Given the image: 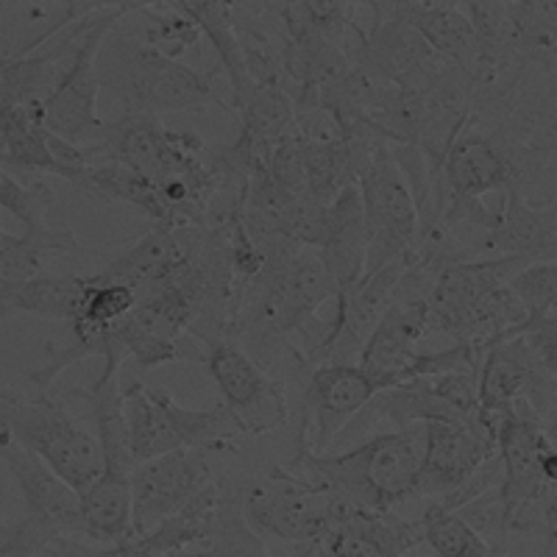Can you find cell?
<instances>
[{
  "label": "cell",
  "mask_w": 557,
  "mask_h": 557,
  "mask_svg": "<svg viewBox=\"0 0 557 557\" xmlns=\"http://www.w3.org/2000/svg\"><path fill=\"white\" fill-rule=\"evenodd\" d=\"M557 376L544 371L532 357L524 337L513 335L487 348L476 371V401L480 412L502 418L519 399L535 410L546 430H555V387Z\"/></svg>",
  "instance_id": "7c38bea8"
},
{
  "label": "cell",
  "mask_w": 557,
  "mask_h": 557,
  "mask_svg": "<svg viewBox=\"0 0 557 557\" xmlns=\"http://www.w3.org/2000/svg\"><path fill=\"white\" fill-rule=\"evenodd\" d=\"M73 257V253H92L70 228L37 226L26 228V235H3L0 240V301L20 285L48 273L57 257Z\"/></svg>",
  "instance_id": "4316f807"
},
{
  "label": "cell",
  "mask_w": 557,
  "mask_h": 557,
  "mask_svg": "<svg viewBox=\"0 0 557 557\" xmlns=\"http://www.w3.org/2000/svg\"><path fill=\"white\" fill-rule=\"evenodd\" d=\"M418 521H421V541L435 557H510V549L487 544L469 521L432 502Z\"/></svg>",
  "instance_id": "1f68e13d"
},
{
  "label": "cell",
  "mask_w": 557,
  "mask_h": 557,
  "mask_svg": "<svg viewBox=\"0 0 557 557\" xmlns=\"http://www.w3.org/2000/svg\"><path fill=\"white\" fill-rule=\"evenodd\" d=\"M0 240H3V232H0Z\"/></svg>",
  "instance_id": "7bdbcfd3"
},
{
  "label": "cell",
  "mask_w": 557,
  "mask_h": 557,
  "mask_svg": "<svg viewBox=\"0 0 557 557\" xmlns=\"http://www.w3.org/2000/svg\"><path fill=\"white\" fill-rule=\"evenodd\" d=\"M482 253L521 257L527 262H555L557 207L555 201L532 203L524 193L507 190L496 209L494 228L485 235Z\"/></svg>",
  "instance_id": "44dd1931"
},
{
  "label": "cell",
  "mask_w": 557,
  "mask_h": 557,
  "mask_svg": "<svg viewBox=\"0 0 557 557\" xmlns=\"http://www.w3.org/2000/svg\"><path fill=\"white\" fill-rule=\"evenodd\" d=\"M84 148L89 165H121L159 182L203 165L207 143L187 128H168L162 117L123 112L103 123L96 139Z\"/></svg>",
  "instance_id": "52a82bcc"
},
{
  "label": "cell",
  "mask_w": 557,
  "mask_h": 557,
  "mask_svg": "<svg viewBox=\"0 0 557 557\" xmlns=\"http://www.w3.org/2000/svg\"><path fill=\"white\" fill-rule=\"evenodd\" d=\"M421 544V521L348 505L315 546L323 557H407Z\"/></svg>",
  "instance_id": "7402d4cb"
},
{
  "label": "cell",
  "mask_w": 557,
  "mask_h": 557,
  "mask_svg": "<svg viewBox=\"0 0 557 557\" xmlns=\"http://www.w3.org/2000/svg\"><path fill=\"white\" fill-rule=\"evenodd\" d=\"M0 430L76 491L78 496L101 476L103 457L98 437L48 393L20 396L0 391Z\"/></svg>",
  "instance_id": "277c9868"
},
{
  "label": "cell",
  "mask_w": 557,
  "mask_h": 557,
  "mask_svg": "<svg viewBox=\"0 0 557 557\" xmlns=\"http://www.w3.org/2000/svg\"><path fill=\"white\" fill-rule=\"evenodd\" d=\"M207 226H153L146 237H139L132 248L117 253L96 276L112 285H126L132 290L151 285L168 276L173 268L187 262L198 251Z\"/></svg>",
  "instance_id": "603a6c76"
},
{
  "label": "cell",
  "mask_w": 557,
  "mask_h": 557,
  "mask_svg": "<svg viewBox=\"0 0 557 557\" xmlns=\"http://www.w3.org/2000/svg\"><path fill=\"white\" fill-rule=\"evenodd\" d=\"M42 555L48 557H114V546L92 544L82 541L78 535H59L51 544L45 546Z\"/></svg>",
  "instance_id": "74e56055"
},
{
  "label": "cell",
  "mask_w": 557,
  "mask_h": 557,
  "mask_svg": "<svg viewBox=\"0 0 557 557\" xmlns=\"http://www.w3.org/2000/svg\"><path fill=\"white\" fill-rule=\"evenodd\" d=\"M371 418L391 421L393 426L430 424V421H451V424H469L480 418V401H476V376L474 374H437L418 376V380L401 382L396 387L376 393L368 401Z\"/></svg>",
  "instance_id": "5bb4252c"
},
{
  "label": "cell",
  "mask_w": 557,
  "mask_h": 557,
  "mask_svg": "<svg viewBox=\"0 0 557 557\" xmlns=\"http://www.w3.org/2000/svg\"><path fill=\"white\" fill-rule=\"evenodd\" d=\"M87 165L82 146L64 143L45 128L42 101L0 109V168L9 173H51L73 182Z\"/></svg>",
  "instance_id": "e0dca14e"
},
{
  "label": "cell",
  "mask_w": 557,
  "mask_h": 557,
  "mask_svg": "<svg viewBox=\"0 0 557 557\" xmlns=\"http://www.w3.org/2000/svg\"><path fill=\"white\" fill-rule=\"evenodd\" d=\"M73 187L89 198L107 203H126V207L139 209L143 215L151 218L153 226H173L171 212L159 196L157 184L139 173L126 171L121 165H87L76 178Z\"/></svg>",
  "instance_id": "f546056e"
},
{
  "label": "cell",
  "mask_w": 557,
  "mask_h": 557,
  "mask_svg": "<svg viewBox=\"0 0 557 557\" xmlns=\"http://www.w3.org/2000/svg\"><path fill=\"white\" fill-rule=\"evenodd\" d=\"M235 496L248 530L265 544H321L348 507L326 485L282 466L265 476H253Z\"/></svg>",
  "instance_id": "5b68a950"
},
{
  "label": "cell",
  "mask_w": 557,
  "mask_h": 557,
  "mask_svg": "<svg viewBox=\"0 0 557 557\" xmlns=\"http://www.w3.org/2000/svg\"><path fill=\"white\" fill-rule=\"evenodd\" d=\"M209 482H215L212 451L182 449L137 462L128 476L134 539L182 510Z\"/></svg>",
  "instance_id": "4fadbf2b"
},
{
  "label": "cell",
  "mask_w": 557,
  "mask_h": 557,
  "mask_svg": "<svg viewBox=\"0 0 557 557\" xmlns=\"http://www.w3.org/2000/svg\"><path fill=\"white\" fill-rule=\"evenodd\" d=\"M98 87L121 101L123 112L162 117L168 112H207L221 103L212 76L126 34L121 23L96 53Z\"/></svg>",
  "instance_id": "6da1fadb"
},
{
  "label": "cell",
  "mask_w": 557,
  "mask_h": 557,
  "mask_svg": "<svg viewBox=\"0 0 557 557\" xmlns=\"http://www.w3.org/2000/svg\"><path fill=\"white\" fill-rule=\"evenodd\" d=\"M507 290L513 293L516 301L524 310L527 321L555 315L557 305V268L555 262H532L521 268L510 282Z\"/></svg>",
  "instance_id": "836d02e7"
},
{
  "label": "cell",
  "mask_w": 557,
  "mask_h": 557,
  "mask_svg": "<svg viewBox=\"0 0 557 557\" xmlns=\"http://www.w3.org/2000/svg\"><path fill=\"white\" fill-rule=\"evenodd\" d=\"M178 12H184L187 17L196 23V28L201 32V37H207L212 42L218 53V62L221 70H226L228 76V107L243 109L246 101L251 98L253 84L248 78L246 62H243L240 42H237L235 26H232V12H228V3H212V0H182L176 3Z\"/></svg>",
  "instance_id": "f1b7e54d"
},
{
  "label": "cell",
  "mask_w": 557,
  "mask_h": 557,
  "mask_svg": "<svg viewBox=\"0 0 557 557\" xmlns=\"http://www.w3.org/2000/svg\"><path fill=\"white\" fill-rule=\"evenodd\" d=\"M128 476L132 474L101 471V476L78 496L82 499V535L92 544L121 546L134 539Z\"/></svg>",
  "instance_id": "83f0119b"
},
{
  "label": "cell",
  "mask_w": 557,
  "mask_h": 557,
  "mask_svg": "<svg viewBox=\"0 0 557 557\" xmlns=\"http://www.w3.org/2000/svg\"><path fill=\"white\" fill-rule=\"evenodd\" d=\"M203 362L221 391L223 407L237 430L260 437L287 424V391L235 341H218L203 348Z\"/></svg>",
  "instance_id": "30bf717a"
},
{
  "label": "cell",
  "mask_w": 557,
  "mask_h": 557,
  "mask_svg": "<svg viewBox=\"0 0 557 557\" xmlns=\"http://www.w3.org/2000/svg\"><path fill=\"white\" fill-rule=\"evenodd\" d=\"M278 557H323V555L315 544H310V546H296L293 552H285V555H278Z\"/></svg>",
  "instance_id": "ab89813d"
},
{
  "label": "cell",
  "mask_w": 557,
  "mask_h": 557,
  "mask_svg": "<svg viewBox=\"0 0 557 557\" xmlns=\"http://www.w3.org/2000/svg\"><path fill=\"white\" fill-rule=\"evenodd\" d=\"M496 424L499 418L485 416L469 424L430 421L421 424V469H418L416 499L426 496L432 505L455 510L457 499L471 476L496 457Z\"/></svg>",
  "instance_id": "9c48e42d"
},
{
  "label": "cell",
  "mask_w": 557,
  "mask_h": 557,
  "mask_svg": "<svg viewBox=\"0 0 557 557\" xmlns=\"http://www.w3.org/2000/svg\"><path fill=\"white\" fill-rule=\"evenodd\" d=\"M407 557H435V555H432V552H430V549H426V546H424V544H421V546H418V549H412V552H410V555H407Z\"/></svg>",
  "instance_id": "b9f144b4"
},
{
  "label": "cell",
  "mask_w": 557,
  "mask_h": 557,
  "mask_svg": "<svg viewBox=\"0 0 557 557\" xmlns=\"http://www.w3.org/2000/svg\"><path fill=\"white\" fill-rule=\"evenodd\" d=\"M287 469L312 476L357 510L393 513L401 502L416 499L421 424L368 437L343 455L296 451Z\"/></svg>",
  "instance_id": "7a4b0ae2"
},
{
  "label": "cell",
  "mask_w": 557,
  "mask_h": 557,
  "mask_svg": "<svg viewBox=\"0 0 557 557\" xmlns=\"http://www.w3.org/2000/svg\"><path fill=\"white\" fill-rule=\"evenodd\" d=\"M121 399L134 462L182 449H203L212 455L232 451L243 435L223 405L187 410L171 393L146 385L143 380H128L121 385Z\"/></svg>",
  "instance_id": "3957f363"
},
{
  "label": "cell",
  "mask_w": 557,
  "mask_h": 557,
  "mask_svg": "<svg viewBox=\"0 0 557 557\" xmlns=\"http://www.w3.org/2000/svg\"><path fill=\"white\" fill-rule=\"evenodd\" d=\"M209 546L215 549L218 557H278L268 549L265 541H260L248 530L237 496L226 494V491H223L221 516H218L215 535H212Z\"/></svg>",
  "instance_id": "e575fe53"
},
{
  "label": "cell",
  "mask_w": 557,
  "mask_h": 557,
  "mask_svg": "<svg viewBox=\"0 0 557 557\" xmlns=\"http://www.w3.org/2000/svg\"><path fill=\"white\" fill-rule=\"evenodd\" d=\"M53 203V190L45 182L23 184L7 168H0V209L17 218L26 228L48 223V209Z\"/></svg>",
  "instance_id": "d590c367"
},
{
  "label": "cell",
  "mask_w": 557,
  "mask_h": 557,
  "mask_svg": "<svg viewBox=\"0 0 557 557\" xmlns=\"http://www.w3.org/2000/svg\"><path fill=\"white\" fill-rule=\"evenodd\" d=\"M432 335L435 332L426 298H393V305L362 346L357 366L374 376L382 391L410 382V368L421 355L418 346Z\"/></svg>",
  "instance_id": "ac0fdd59"
},
{
  "label": "cell",
  "mask_w": 557,
  "mask_h": 557,
  "mask_svg": "<svg viewBox=\"0 0 557 557\" xmlns=\"http://www.w3.org/2000/svg\"><path fill=\"white\" fill-rule=\"evenodd\" d=\"M265 176L271 178L273 187L278 193H285L293 201H301L307 198V176H305V157H301V146L298 139L287 137L276 146V151L271 153L265 168Z\"/></svg>",
  "instance_id": "8d00e7d4"
},
{
  "label": "cell",
  "mask_w": 557,
  "mask_h": 557,
  "mask_svg": "<svg viewBox=\"0 0 557 557\" xmlns=\"http://www.w3.org/2000/svg\"><path fill=\"white\" fill-rule=\"evenodd\" d=\"M318 257L335 282L337 293L355 285L366 273V223H362V201L357 184L343 187L326 203V223H323Z\"/></svg>",
  "instance_id": "484cf974"
},
{
  "label": "cell",
  "mask_w": 557,
  "mask_h": 557,
  "mask_svg": "<svg viewBox=\"0 0 557 557\" xmlns=\"http://www.w3.org/2000/svg\"><path fill=\"white\" fill-rule=\"evenodd\" d=\"M380 7L385 14L416 28L441 62L455 64L471 76L476 57H480V42H476V34L466 14L460 12V3H437V0L421 3L416 0V3H380Z\"/></svg>",
  "instance_id": "cb8c5ba5"
},
{
  "label": "cell",
  "mask_w": 557,
  "mask_h": 557,
  "mask_svg": "<svg viewBox=\"0 0 557 557\" xmlns=\"http://www.w3.org/2000/svg\"><path fill=\"white\" fill-rule=\"evenodd\" d=\"M137 9V3H101L92 17L78 32L76 45L64 62L62 76L53 84L51 96L42 101L45 128L73 146H89L101 132L103 121L98 117V78L96 53L103 37L112 32L123 17Z\"/></svg>",
  "instance_id": "8992f818"
},
{
  "label": "cell",
  "mask_w": 557,
  "mask_h": 557,
  "mask_svg": "<svg viewBox=\"0 0 557 557\" xmlns=\"http://www.w3.org/2000/svg\"><path fill=\"white\" fill-rule=\"evenodd\" d=\"M159 557H218V555L212 546L203 544V546H187V549L168 552V555H159Z\"/></svg>",
  "instance_id": "f35d334b"
},
{
  "label": "cell",
  "mask_w": 557,
  "mask_h": 557,
  "mask_svg": "<svg viewBox=\"0 0 557 557\" xmlns=\"http://www.w3.org/2000/svg\"><path fill=\"white\" fill-rule=\"evenodd\" d=\"M0 460L7 462L9 474L23 499V521L37 527L48 539L59 535H82V499L70 485H64L34 451L14 444L0 430Z\"/></svg>",
  "instance_id": "2e32d148"
},
{
  "label": "cell",
  "mask_w": 557,
  "mask_h": 557,
  "mask_svg": "<svg viewBox=\"0 0 557 557\" xmlns=\"http://www.w3.org/2000/svg\"><path fill=\"white\" fill-rule=\"evenodd\" d=\"M366 223V273L410 260L418 237V209L391 146L382 143L360 182Z\"/></svg>",
  "instance_id": "ba28073f"
},
{
  "label": "cell",
  "mask_w": 557,
  "mask_h": 557,
  "mask_svg": "<svg viewBox=\"0 0 557 557\" xmlns=\"http://www.w3.org/2000/svg\"><path fill=\"white\" fill-rule=\"evenodd\" d=\"M401 276L405 262H393L380 271L362 273L355 285L337 293L332 301L335 312L330 318V335L321 348L318 366H355L366 341L393 305Z\"/></svg>",
  "instance_id": "9a60e30c"
},
{
  "label": "cell",
  "mask_w": 557,
  "mask_h": 557,
  "mask_svg": "<svg viewBox=\"0 0 557 557\" xmlns=\"http://www.w3.org/2000/svg\"><path fill=\"white\" fill-rule=\"evenodd\" d=\"M382 393L380 382L360 366H315L307 371L298 401V451L323 449Z\"/></svg>",
  "instance_id": "8fae6325"
},
{
  "label": "cell",
  "mask_w": 557,
  "mask_h": 557,
  "mask_svg": "<svg viewBox=\"0 0 557 557\" xmlns=\"http://www.w3.org/2000/svg\"><path fill=\"white\" fill-rule=\"evenodd\" d=\"M134 14L146 20L139 39L173 59H182V53L201 39L196 23L184 12H178L176 3H137Z\"/></svg>",
  "instance_id": "d6a6232c"
},
{
  "label": "cell",
  "mask_w": 557,
  "mask_h": 557,
  "mask_svg": "<svg viewBox=\"0 0 557 557\" xmlns=\"http://www.w3.org/2000/svg\"><path fill=\"white\" fill-rule=\"evenodd\" d=\"M223 505V487L221 482H209L201 487L182 510L168 516L162 524L153 527L151 532L139 535V539L126 541V544L114 546V557H159L168 552L187 549V546L212 544L215 535L218 516Z\"/></svg>",
  "instance_id": "d4e9b609"
},
{
  "label": "cell",
  "mask_w": 557,
  "mask_h": 557,
  "mask_svg": "<svg viewBox=\"0 0 557 557\" xmlns=\"http://www.w3.org/2000/svg\"><path fill=\"white\" fill-rule=\"evenodd\" d=\"M243 126L226 151H218L223 165L246 182L268 168V159L282 139L293 134V101L285 89L257 87L246 101Z\"/></svg>",
  "instance_id": "ffe728a7"
},
{
  "label": "cell",
  "mask_w": 557,
  "mask_h": 557,
  "mask_svg": "<svg viewBox=\"0 0 557 557\" xmlns=\"http://www.w3.org/2000/svg\"><path fill=\"white\" fill-rule=\"evenodd\" d=\"M89 276H53V273H42V276L32 278L26 285H20L17 290L9 293L0 301V321L12 312H26V315L48 318V321H67L73 323L82 312L84 301H87Z\"/></svg>",
  "instance_id": "4dcf8cb0"
},
{
  "label": "cell",
  "mask_w": 557,
  "mask_h": 557,
  "mask_svg": "<svg viewBox=\"0 0 557 557\" xmlns=\"http://www.w3.org/2000/svg\"><path fill=\"white\" fill-rule=\"evenodd\" d=\"M527 265L532 262L521 257H474V260H455L441 268L426 296L432 332L455 335L462 318L469 315L487 293L505 287Z\"/></svg>",
  "instance_id": "d6986e66"
},
{
  "label": "cell",
  "mask_w": 557,
  "mask_h": 557,
  "mask_svg": "<svg viewBox=\"0 0 557 557\" xmlns=\"http://www.w3.org/2000/svg\"><path fill=\"white\" fill-rule=\"evenodd\" d=\"M9 535H12V524H9V521L0 519V544H3V541H7Z\"/></svg>",
  "instance_id": "60d3db41"
}]
</instances>
